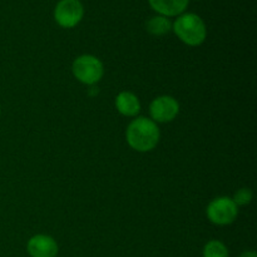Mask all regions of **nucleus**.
I'll return each mask as SVG.
<instances>
[{"mask_svg":"<svg viewBox=\"0 0 257 257\" xmlns=\"http://www.w3.org/2000/svg\"><path fill=\"white\" fill-rule=\"evenodd\" d=\"M160 128L157 123L146 117L133 119L125 131V140L130 147L137 152H150L160 142Z\"/></svg>","mask_w":257,"mask_h":257,"instance_id":"f257e3e1","label":"nucleus"},{"mask_svg":"<svg viewBox=\"0 0 257 257\" xmlns=\"http://www.w3.org/2000/svg\"><path fill=\"white\" fill-rule=\"evenodd\" d=\"M172 29L178 39L190 47H198L207 37V28L202 18L195 13H185L178 15L172 24Z\"/></svg>","mask_w":257,"mask_h":257,"instance_id":"f03ea898","label":"nucleus"},{"mask_svg":"<svg viewBox=\"0 0 257 257\" xmlns=\"http://www.w3.org/2000/svg\"><path fill=\"white\" fill-rule=\"evenodd\" d=\"M73 75L80 83L87 85H94L102 79L104 74L103 63L97 57L90 54H84L78 57L72 65Z\"/></svg>","mask_w":257,"mask_h":257,"instance_id":"7ed1b4c3","label":"nucleus"},{"mask_svg":"<svg viewBox=\"0 0 257 257\" xmlns=\"http://www.w3.org/2000/svg\"><path fill=\"white\" fill-rule=\"evenodd\" d=\"M208 220L218 226L232 223L237 218L238 207L230 197H217L211 201L206 210Z\"/></svg>","mask_w":257,"mask_h":257,"instance_id":"20e7f679","label":"nucleus"},{"mask_svg":"<svg viewBox=\"0 0 257 257\" xmlns=\"http://www.w3.org/2000/svg\"><path fill=\"white\" fill-rule=\"evenodd\" d=\"M84 8L79 0H60L54 9V19L65 29L77 27L83 19Z\"/></svg>","mask_w":257,"mask_h":257,"instance_id":"39448f33","label":"nucleus"},{"mask_svg":"<svg viewBox=\"0 0 257 257\" xmlns=\"http://www.w3.org/2000/svg\"><path fill=\"white\" fill-rule=\"evenodd\" d=\"M178 113H180V104L177 99L171 95H161L155 98L150 105L151 118L156 123L172 122Z\"/></svg>","mask_w":257,"mask_h":257,"instance_id":"423d86ee","label":"nucleus"},{"mask_svg":"<svg viewBox=\"0 0 257 257\" xmlns=\"http://www.w3.org/2000/svg\"><path fill=\"white\" fill-rule=\"evenodd\" d=\"M27 251L30 257H55L59 247L52 236L35 235L28 241Z\"/></svg>","mask_w":257,"mask_h":257,"instance_id":"0eeeda50","label":"nucleus"},{"mask_svg":"<svg viewBox=\"0 0 257 257\" xmlns=\"http://www.w3.org/2000/svg\"><path fill=\"white\" fill-rule=\"evenodd\" d=\"M151 8L163 17H178L187 9L190 0H148Z\"/></svg>","mask_w":257,"mask_h":257,"instance_id":"6e6552de","label":"nucleus"},{"mask_svg":"<svg viewBox=\"0 0 257 257\" xmlns=\"http://www.w3.org/2000/svg\"><path fill=\"white\" fill-rule=\"evenodd\" d=\"M115 108L124 117H136L141 110V103L132 92H120L115 97Z\"/></svg>","mask_w":257,"mask_h":257,"instance_id":"1a4fd4ad","label":"nucleus"},{"mask_svg":"<svg viewBox=\"0 0 257 257\" xmlns=\"http://www.w3.org/2000/svg\"><path fill=\"white\" fill-rule=\"evenodd\" d=\"M146 28L147 32L152 35H165L172 30V23L163 15H156L148 20Z\"/></svg>","mask_w":257,"mask_h":257,"instance_id":"9d476101","label":"nucleus"},{"mask_svg":"<svg viewBox=\"0 0 257 257\" xmlns=\"http://www.w3.org/2000/svg\"><path fill=\"white\" fill-rule=\"evenodd\" d=\"M203 257H228V250L221 241L211 240L203 247Z\"/></svg>","mask_w":257,"mask_h":257,"instance_id":"9b49d317","label":"nucleus"},{"mask_svg":"<svg viewBox=\"0 0 257 257\" xmlns=\"http://www.w3.org/2000/svg\"><path fill=\"white\" fill-rule=\"evenodd\" d=\"M233 202L236 206H246L252 201V191L250 188H240L237 192L233 195Z\"/></svg>","mask_w":257,"mask_h":257,"instance_id":"f8f14e48","label":"nucleus"},{"mask_svg":"<svg viewBox=\"0 0 257 257\" xmlns=\"http://www.w3.org/2000/svg\"><path fill=\"white\" fill-rule=\"evenodd\" d=\"M240 257H257V255L255 251H246V252H243Z\"/></svg>","mask_w":257,"mask_h":257,"instance_id":"ddd939ff","label":"nucleus"},{"mask_svg":"<svg viewBox=\"0 0 257 257\" xmlns=\"http://www.w3.org/2000/svg\"><path fill=\"white\" fill-rule=\"evenodd\" d=\"M0 113H2V108H0Z\"/></svg>","mask_w":257,"mask_h":257,"instance_id":"4468645a","label":"nucleus"}]
</instances>
